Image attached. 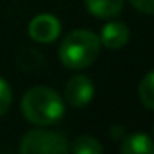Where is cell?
Masks as SVG:
<instances>
[{"label": "cell", "instance_id": "1", "mask_svg": "<svg viewBox=\"0 0 154 154\" xmlns=\"http://www.w3.org/2000/svg\"><path fill=\"white\" fill-rule=\"evenodd\" d=\"M22 113L34 125H52L65 116V104L56 90L34 86L22 97Z\"/></svg>", "mask_w": 154, "mask_h": 154}, {"label": "cell", "instance_id": "2", "mask_svg": "<svg viewBox=\"0 0 154 154\" xmlns=\"http://www.w3.org/2000/svg\"><path fill=\"white\" fill-rule=\"evenodd\" d=\"M100 52V39L86 29H77L66 34L59 47V59L66 68L82 70L95 63Z\"/></svg>", "mask_w": 154, "mask_h": 154}, {"label": "cell", "instance_id": "3", "mask_svg": "<svg viewBox=\"0 0 154 154\" xmlns=\"http://www.w3.org/2000/svg\"><path fill=\"white\" fill-rule=\"evenodd\" d=\"M20 154H70V145L59 133L32 129L23 134L20 142Z\"/></svg>", "mask_w": 154, "mask_h": 154}, {"label": "cell", "instance_id": "4", "mask_svg": "<svg viewBox=\"0 0 154 154\" xmlns=\"http://www.w3.org/2000/svg\"><path fill=\"white\" fill-rule=\"evenodd\" d=\"M95 95V84L88 75L77 74L70 77L65 86V99L72 108H84Z\"/></svg>", "mask_w": 154, "mask_h": 154}, {"label": "cell", "instance_id": "5", "mask_svg": "<svg viewBox=\"0 0 154 154\" xmlns=\"http://www.w3.org/2000/svg\"><path fill=\"white\" fill-rule=\"evenodd\" d=\"M61 32V22L48 13L38 14L29 23V36L38 43H52Z\"/></svg>", "mask_w": 154, "mask_h": 154}, {"label": "cell", "instance_id": "6", "mask_svg": "<svg viewBox=\"0 0 154 154\" xmlns=\"http://www.w3.org/2000/svg\"><path fill=\"white\" fill-rule=\"evenodd\" d=\"M99 39H100V45H104L106 48L118 50L125 47V43L129 41V29L122 22H109L100 29Z\"/></svg>", "mask_w": 154, "mask_h": 154}, {"label": "cell", "instance_id": "7", "mask_svg": "<svg viewBox=\"0 0 154 154\" xmlns=\"http://www.w3.org/2000/svg\"><path fill=\"white\" fill-rule=\"evenodd\" d=\"M120 154H154V142L145 133H131L122 140Z\"/></svg>", "mask_w": 154, "mask_h": 154}, {"label": "cell", "instance_id": "8", "mask_svg": "<svg viewBox=\"0 0 154 154\" xmlns=\"http://www.w3.org/2000/svg\"><path fill=\"white\" fill-rule=\"evenodd\" d=\"M84 5L97 18H115L124 9V0H84Z\"/></svg>", "mask_w": 154, "mask_h": 154}, {"label": "cell", "instance_id": "9", "mask_svg": "<svg viewBox=\"0 0 154 154\" xmlns=\"http://www.w3.org/2000/svg\"><path fill=\"white\" fill-rule=\"evenodd\" d=\"M70 152L72 154H104V149H102V143L97 138H93L90 134H81L72 142Z\"/></svg>", "mask_w": 154, "mask_h": 154}, {"label": "cell", "instance_id": "10", "mask_svg": "<svg viewBox=\"0 0 154 154\" xmlns=\"http://www.w3.org/2000/svg\"><path fill=\"white\" fill-rule=\"evenodd\" d=\"M138 93H140V100L145 108L154 109V70L149 72L147 75L142 79L140 82V88H138Z\"/></svg>", "mask_w": 154, "mask_h": 154}, {"label": "cell", "instance_id": "11", "mask_svg": "<svg viewBox=\"0 0 154 154\" xmlns=\"http://www.w3.org/2000/svg\"><path fill=\"white\" fill-rule=\"evenodd\" d=\"M11 102H13V91H11V86L0 77V116L5 115L11 108Z\"/></svg>", "mask_w": 154, "mask_h": 154}, {"label": "cell", "instance_id": "12", "mask_svg": "<svg viewBox=\"0 0 154 154\" xmlns=\"http://www.w3.org/2000/svg\"><path fill=\"white\" fill-rule=\"evenodd\" d=\"M138 11L147 13V14H154V0H129Z\"/></svg>", "mask_w": 154, "mask_h": 154}, {"label": "cell", "instance_id": "13", "mask_svg": "<svg viewBox=\"0 0 154 154\" xmlns=\"http://www.w3.org/2000/svg\"><path fill=\"white\" fill-rule=\"evenodd\" d=\"M152 129H154V125H152Z\"/></svg>", "mask_w": 154, "mask_h": 154}]
</instances>
